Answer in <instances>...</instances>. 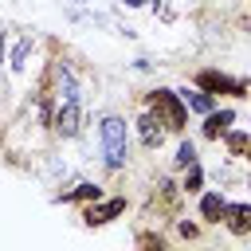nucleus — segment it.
I'll return each mask as SVG.
<instances>
[{"mask_svg":"<svg viewBox=\"0 0 251 251\" xmlns=\"http://www.w3.org/2000/svg\"><path fill=\"white\" fill-rule=\"evenodd\" d=\"M98 145H102V161H106V169H126V161H129V126H126V118L122 114H102V122H98Z\"/></svg>","mask_w":251,"mask_h":251,"instance_id":"nucleus-1","label":"nucleus"},{"mask_svg":"<svg viewBox=\"0 0 251 251\" xmlns=\"http://www.w3.org/2000/svg\"><path fill=\"white\" fill-rule=\"evenodd\" d=\"M145 106H149V110H157V114L165 118L169 133H184V126H188V106H184L180 90L157 86V90H149V94H145Z\"/></svg>","mask_w":251,"mask_h":251,"instance_id":"nucleus-2","label":"nucleus"},{"mask_svg":"<svg viewBox=\"0 0 251 251\" xmlns=\"http://www.w3.org/2000/svg\"><path fill=\"white\" fill-rule=\"evenodd\" d=\"M196 86L200 90H208V94H227V98H247V90H251V82L247 78H231V75H224V71H216V67H200L196 71Z\"/></svg>","mask_w":251,"mask_h":251,"instance_id":"nucleus-3","label":"nucleus"},{"mask_svg":"<svg viewBox=\"0 0 251 251\" xmlns=\"http://www.w3.org/2000/svg\"><path fill=\"white\" fill-rule=\"evenodd\" d=\"M82 122H86L82 98H63V102H55V118H51V133H55V137H78V133H82Z\"/></svg>","mask_w":251,"mask_h":251,"instance_id":"nucleus-4","label":"nucleus"},{"mask_svg":"<svg viewBox=\"0 0 251 251\" xmlns=\"http://www.w3.org/2000/svg\"><path fill=\"white\" fill-rule=\"evenodd\" d=\"M133 129H137V141H141V149H161V145H165V137H169V126H165V118H161L157 110H149V106L137 114Z\"/></svg>","mask_w":251,"mask_h":251,"instance_id":"nucleus-5","label":"nucleus"},{"mask_svg":"<svg viewBox=\"0 0 251 251\" xmlns=\"http://www.w3.org/2000/svg\"><path fill=\"white\" fill-rule=\"evenodd\" d=\"M126 212V196H110V200H90V204H82V224L86 227H102V224H110V220H118Z\"/></svg>","mask_w":251,"mask_h":251,"instance_id":"nucleus-6","label":"nucleus"},{"mask_svg":"<svg viewBox=\"0 0 251 251\" xmlns=\"http://www.w3.org/2000/svg\"><path fill=\"white\" fill-rule=\"evenodd\" d=\"M220 224H224V231H227L231 239H247V235H251V204H243V200L231 204V200H227Z\"/></svg>","mask_w":251,"mask_h":251,"instance_id":"nucleus-7","label":"nucleus"},{"mask_svg":"<svg viewBox=\"0 0 251 251\" xmlns=\"http://www.w3.org/2000/svg\"><path fill=\"white\" fill-rule=\"evenodd\" d=\"M231 122H235V110H231V106H216L212 114H204L200 137H204V141H220V137L231 129Z\"/></svg>","mask_w":251,"mask_h":251,"instance_id":"nucleus-8","label":"nucleus"},{"mask_svg":"<svg viewBox=\"0 0 251 251\" xmlns=\"http://www.w3.org/2000/svg\"><path fill=\"white\" fill-rule=\"evenodd\" d=\"M224 208H227V196H224L220 188H212V192H200V220H204L208 227H216V224L224 220Z\"/></svg>","mask_w":251,"mask_h":251,"instance_id":"nucleus-9","label":"nucleus"},{"mask_svg":"<svg viewBox=\"0 0 251 251\" xmlns=\"http://www.w3.org/2000/svg\"><path fill=\"white\" fill-rule=\"evenodd\" d=\"M31 51H35V39H31V31H24V35L16 39V47H12V55H8V67H12V75H27V63H31Z\"/></svg>","mask_w":251,"mask_h":251,"instance_id":"nucleus-10","label":"nucleus"},{"mask_svg":"<svg viewBox=\"0 0 251 251\" xmlns=\"http://www.w3.org/2000/svg\"><path fill=\"white\" fill-rule=\"evenodd\" d=\"M102 196V184L98 180H82V184H75L71 192H59L55 200L59 204H90V200H98Z\"/></svg>","mask_w":251,"mask_h":251,"instance_id":"nucleus-11","label":"nucleus"},{"mask_svg":"<svg viewBox=\"0 0 251 251\" xmlns=\"http://www.w3.org/2000/svg\"><path fill=\"white\" fill-rule=\"evenodd\" d=\"M224 145H227V157L231 161H251V133L247 129H227L224 133Z\"/></svg>","mask_w":251,"mask_h":251,"instance_id":"nucleus-12","label":"nucleus"},{"mask_svg":"<svg viewBox=\"0 0 251 251\" xmlns=\"http://www.w3.org/2000/svg\"><path fill=\"white\" fill-rule=\"evenodd\" d=\"M180 98H184V106L196 110V114H212V110H216V94H208V90H200V86H192V90L184 86Z\"/></svg>","mask_w":251,"mask_h":251,"instance_id":"nucleus-13","label":"nucleus"},{"mask_svg":"<svg viewBox=\"0 0 251 251\" xmlns=\"http://www.w3.org/2000/svg\"><path fill=\"white\" fill-rule=\"evenodd\" d=\"M180 192H184V196H200V192H204V165H200V161H192V165L184 169Z\"/></svg>","mask_w":251,"mask_h":251,"instance_id":"nucleus-14","label":"nucleus"},{"mask_svg":"<svg viewBox=\"0 0 251 251\" xmlns=\"http://www.w3.org/2000/svg\"><path fill=\"white\" fill-rule=\"evenodd\" d=\"M192 161H200V157H196V145H192L188 137H180V145H176V157H173V169H188Z\"/></svg>","mask_w":251,"mask_h":251,"instance_id":"nucleus-15","label":"nucleus"},{"mask_svg":"<svg viewBox=\"0 0 251 251\" xmlns=\"http://www.w3.org/2000/svg\"><path fill=\"white\" fill-rule=\"evenodd\" d=\"M176 235H180V239H200V227H196V224H184V220H180V224H176Z\"/></svg>","mask_w":251,"mask_h":251,"instance_id":"nucleus-16","label":"nucleus"},{"mask_svg":"<svg viewBox=\"0 0 251 251\" xmlns=\"http://www.w3.org/2000/svg\"><path fill=\"white\" fill-rule=\"evenodd\" d=\"M126 8H141V4H149V0H122Z\"/></svg>","mask_w":251,"mask_h":251,"instance_id":"nucleus-17","label":"nucleus"},{"mask_svg":"<svg viewBox=\"0 0 251 251\" xmlns=\"http://www.w3.org/2000/svg\"><path fill=\"white\" fill-rule=\"evenodd\" d=\"M0 82H4V59H0Z\"/></svg>","mask_w":251,"mask_h":251,"instance_id":"nucleus-18","label":"nucleus"},{"mask_svg":"<svg viewBox=\"0 0 251 251\" xmlns=\"http://www.w3.org/2000/svg\"><path fill=\"white\" fill-rule=\"evenodd\" d=\"M78 4H86V0H78Z\"/></svg>","mask_w":251,"mask_h":251,"instance_id":"nucleus-19","label":"nucleus"}]
</instances>
